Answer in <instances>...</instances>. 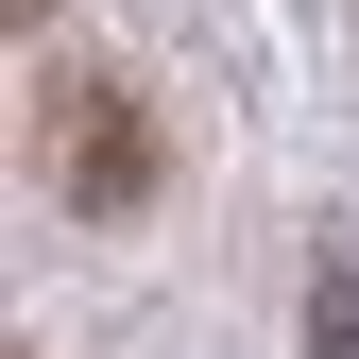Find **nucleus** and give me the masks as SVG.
<instances>
[{"instance_id": "nucleus-3", "label": "nucleus", "mask_w": 359, "mask_h": 359, "mask_svg": "<svg viewBox=\"0 0 359 359\" xmlns=\"http://www.w3.org/2000/svg\"><path fill=\"white\" fill-rule=\"evenodd\" d=\"M34 18H52V0H18V34H34Z\"/></svg>"}, {"instance_id": "nucleus-1", "label": "nucleus", "mask_w": 359, "mask_h": 359, "mask_svg": "<svg viewBox=\"0 0 359 359\" xmlns=\"http://www.w3.org/2000/svg\"><path fill=\"white\" fill-rule=\"evenodd\" d=\"M34 171H52V205H86V222H137L154 205V103L120 69H52L34 86Z\"/></svg>"}, {"instance_id": "nucleus-2", "label": "nucleus", "mask_w": 359, "mask_h": 359, "mask_svg": "<svg viewBox=\"0 0 359 359\" xmlns=\"http://www.w3.org/2000/svg\"><path fill=\"white\" fill-rule=\"evenodd\" d=\"M308 359H359V240L308 274Z\"/></svg>"}]
</instances>
